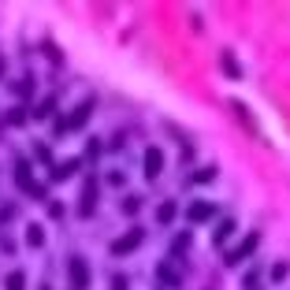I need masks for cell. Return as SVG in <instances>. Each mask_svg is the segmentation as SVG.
<instances>
[{
	"label": "cell",
	"instance_id": "cell-1",
	"mask_svg": "<svg viewBox=\"0 0 290 290\" xmlns=\"http://www.w3.org/2000/svg\"><path fill=\"white\" fill-rule=\"evenodd\" d=\"M138 246H142V231H130V235H123V238H116V242H112V257H127L130 253V249H138Z\"/></svg>",
	"mask_w": 290,
	"mask_h": 290
},
{
	"label": "cell",
	"instance_id": "cell-2",
	"mask_svg": "<svg viewBox=\"0 0 290 290\" xmlns=\"http://www.w3.org/2000/svg\"><path fill=\"white\" fill-rule=\"evenodd\" d=\"M160 171H164V153L153 145V149H145V175H149V179H156Z\"/></svg>",
	"mask_w": 290,
	"mask_h": 290
},
{
	"label": "cell",
	"instance_id": "cell-3",
	"mask_svg": "<svg viewBox=\"0 0 290 290\" xmlns=\"http://www.w3.org/2000/svg\"><path fill=\"white\" fill-rule=\"evenodd\" d=\"M257 242H260V235H249V238H246V242H242V246L235 249V253L227 257V264H238L242 257H249V253H253V249H257Z\"/></svg>",
	"mask_w": 290,
	"mask_h": 290
},
{
	"label": "cell",
	"instance_id": "cell-4",
	"mask_svg": "<svg viewBox=\"0 0 290 290\" xmlns=\"http://www.w3.org/2000/svg\"><path fill=\"white\" fill-rule=\"evenodd\" d=\"M93 201H97V179H86V190H82V216L93 212Z\"/></svg>",
	"mask_w": 290,
	"mask_h": 290
},
{
	"label": "cell",
	"instance_id": "cell-5",
	"mask_svg": "<svg viewBox=\"0 0 290 290\" xmlns=\"http://www.w3.org/2000/svg\"><path fill=\"white\" fill-rule=\"evenodd\" d=\"M15 182L23 186V190H30V194H34V182H30V164H26V160H19V164H15Z\"/></svg>",
	"mask_w": 290,
	"mask_h": 290
},
{
	"label": "cell",
	"instance_id": "cell-6",
	"mask_svg": "<svg viewBox=\"0 0 290 290\" xmlns=\"http://www.w3.org/2000/svg\"><path fill=\"white\" fill-rule=\"evenodd\" d=\"M212 212H216V209H212V205H194V209H190V223H201V220H209L212 216Z\"/></svg>",
	"mask_w": 290,
	"mask_h": 290
},
{
	"label": "cell",
	"instance_id": "cell-7",
	"mask_svg": "<svg viewBox=\"0 0 290 290\" xmlns=\"http://www.w3.org/2000/svg\"><path fill=\"white\" fill-rule=\"evenodd\" d=\"M71 275H74V286H78V290H82V286H86V264H82V260H78V257H74V260H71Z\"/></svg>",
	"mask_w": 290,
	"mask_h": 290
},
{
	"label": "cell",
	"instance_id": "cell-8",
	"mask_svg": "<svg viewBox=\"0 0 290 290\" xmlns=\"http://www.w3.org/2000/svg\"><path fill=\"white\" fill-rule=\"evenodd\" d=\"M89 108H93V101H86V105L71 116V127H82V123H86V119H89Z\"/></svg>",
	"mask_w": 290,
	"mask_h": 290
},
{
	"label": "cell",
	"instance_id": "cell-9",
	"mask_svg": "<svg viewBox=\"0 0 290 290\" xmlns=\"http://www.w3.org/2000/svg\"><path fill=\"white\" fill-rule=\"evenodd\" d=\"M223 71H227L231 78H242V71H238V63H235V56H231V52H223Z\"/></svg>",
	"mask_w": 290,
	"mask_h": 290
},
{
	"label": "cell",
	"instance_id": "cell-10",
	"mask_svg": "<svg viewBox=\"0 0 290 290\" xmlns=\"http://www.w3.org/2000/svg\"><path fill=\"white\" fill-rule=\"evenodd\" d=\"M231 231H235V223H231V220H223V223H220V231L212 235V242H216V246H223V238H227Z\"/></svg>",
	"mask_w": 290,
	"mask_h": 290
},
{
	"label": "cell",
	"instance_id": "cell-11",
	"mask_svg": "<svg viewBox=\"0 0 290 290\" xmlns=\"http://www.w3.org/2000/svg\"><path fill=\"white\" fill-rule=\"evenodd\" d=\"M74 167H78V160H67V164H60V167H56V179H67V175H74Z\"/></svg>",
	"mask_w": 290,
	"mask_h": 290
},
{
	"label": "cell",
	"instance_id": "cell-12",
	"mask_svg": "<svg viewBox=\"0 0 290 290\" xmlns=\"http://www.w3.org/2000/svg\"><path fill=\"white\" fill-rule=\"evenodd\" d=\"M171 216H175V205L167 201V205H160V212H156V220L160 223H171Z\"/></svg>",
	"mask_w": 290,
	"mask_h": 290
},
{
	"label": "cell",
	"instance_id": "cell-13",
	"mask_svg": "<svg viewBox=\"0 0 290 290\" xmlns=\"http://www.w3.org/2000/svg\"><path fill=\"white\" fill-rule=\"evenodd\" d=\"M26 242H30V246H41V242H45V235H41V227H37V223L26 231Z\"/></svg>",
	"mask_w": 290,
	"mask_h": 290
},
{
	"label": "cell",
	"instance_id": "cell-14",
	"mask_svg": "<svg viewBox=\"0 0 290 290\" xmlns=\"http://www.w3.org/2000/svg\"><path fill=\"white\" fill-rule=\"evenodd\" d=\"M23 283H26L23 272H12V275H8V290H23Z\"/></svg>",
	"mask_w": 290,
	"mask_h": 290
},
{
	"label": "cell",
	"instance_id": "cell-15",
	"mask_svg": "<svg viewBox=\"0 0 290 290\" xmlns=\"http://www.w3.org/2000/svg\"><path fill=\"white\" fill-rule=\"evenodd\" d=\"M49 112H52V97H49V101H41V108H37L34 116H37V119H45V116H49Z\"/></svg>",
	"mask_w": 290,
	"mask_h": 290
},
{
	"label": "cell",
	"instance_id": "cell-16",
	"mask_svg": "<svg viewBox=\"0 0 290 290\" xmlns=\"http://www.w3.org/2000/svg\"><path fill=\"white\" fill-rule=\"evenodd\" d=\"M138 205H142V198H130V201H123V212H138Z\"/></svg>",
	"mask_w": 290,
	"mask_h": 290
},
{
	"label": "cell",
	"instance_id": "cell-17",
	"mask_svg": "<svg viewBox=\"0 0 290 290\" xmlns=\"http://www.w3.org/2000/svg\"><path fill=\"white\" fill-rule=\"evenodd\" d=\"M0 74H4V60H0Z\"/></svg>",
	"mask_w": 290,
	"mask_h": 290
}]
</instances>
